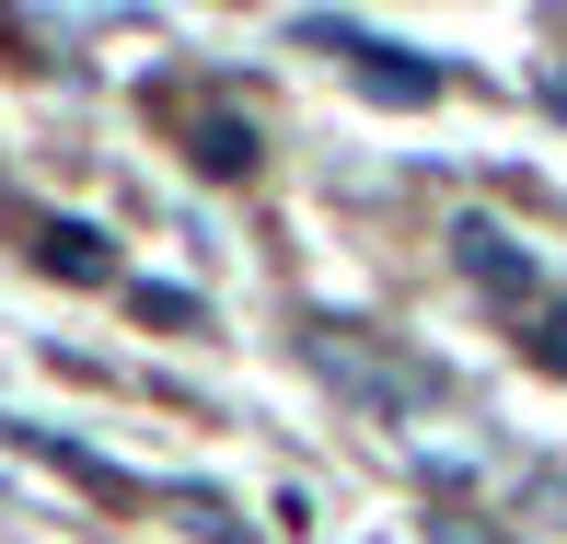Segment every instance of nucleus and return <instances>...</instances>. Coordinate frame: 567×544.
Wrapping results in <instances>:
<instances>
[{
    "label": "nucleus",
    "instance_id": "1",
    "mask_svg": "<svg viewBox=\"0 0 567 544\" xmlns=\"http://www.w3.org/2000/svg\"><path fill=\"white\" fill-rule=\"evenodd\" d=\"M452 255H463V278H475V290L498 301L509 325H522V348L545 359V371H567V301L545 290V267H533V255L509 244L498 220H463V232H452Z\"/></svg>",
    "mask_w": 567,
    "mask_h": 544
},
{
    "label": "nucleus",
    "instance_id": "2",
    "mask_svg": "<svg viewBox=\"0 0 567 544\" xmlns=\"http://www.w3.org/2000/svg\"><path fill=\"white\" fill-rule=\"evenodd\" d=\"M313 35L337 47V59H359V82H371L382 105H429V93H441V82H429L417 59H405V47H371V35H337V23H313Z\"/></svg>",
    "mask_w": 567,
    "mask_h": 544
},
{
    "label": "nucleus",
    "instance_id": "3",
    "mask_svg": "<svg viewBox=\"0 0 567 544\" xmlns=\"http://www.w3.org/2000/svg\"><path fill=\"white\" fill-rule=\"evenodd\" d=\"M35 267H59V278H105V232H93V220H35Z\"/></svg>",
    "mask_w": 567,
    "mask_h": 544
},
{
    "label": "nucleus",
    "instance_id": "4",
    "mask_svg": "<svg viewBox=\"0 0 567 544\" xmlns=\"http://www.w3.org/2000/svg\"><path fill=\"white\" fill-rule=\"evenodd\" d=\"M197 163H209V174H255V127L209 116V127H197Z\"/></svg>",
    "mask_w": 567,
    "mask_h": 544
}]
</instances>
